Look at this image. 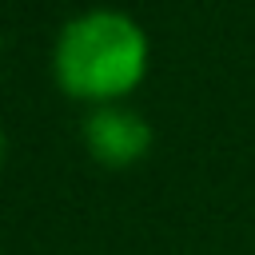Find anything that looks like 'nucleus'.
Instances as JSON below:
<instances>
[{
	"instance_id": "obj_2",
	"label": "nucleus",
	"mask_w": 255,
	"mask_h": 255,
	"mask_svg": "<svg viewBox=\"0 0 255 255\" xmlns=\"http://www.w3.org/2000/svg\"><path fill=\"white\" fill-rule=\"evenodd\" d=\"M84 143L88 151L108 163V167H128L135 163L147 143H151V128L139 112L124 108V104H100L88 120H84Z\"/></svg>"
},
{
	"instance_id": "obj_1",
	"label": "nucleus",
	"mask_w": 255,
	"mask_h": 255,
	"mask_svg": "<svg viewBox=\"0 0 255 255\" xmlns=\"http://www.w3.org/2000/svg\"><path fill=\"white\" fill-rule=\"evenodd\" d=\"M52 68L68 96L116 104L147 72V36L131 16L116 8H96L64 24Z\"/></svg>"
},
{
	"instance_id": "obj_3",
	"label": "nucleus",
	"mask_w": 255,
	"mask_h": 255,
	"mask_svg": "<svg viewBox=\"0 0 255 255\" xmlns=\"http://www.w3.org/2000/svg\"><path fill=\"white\" fill-rule=\"evenodd\" d=\"M0 155H4V135H0Z\"/></svg>"
}]
</instances>
